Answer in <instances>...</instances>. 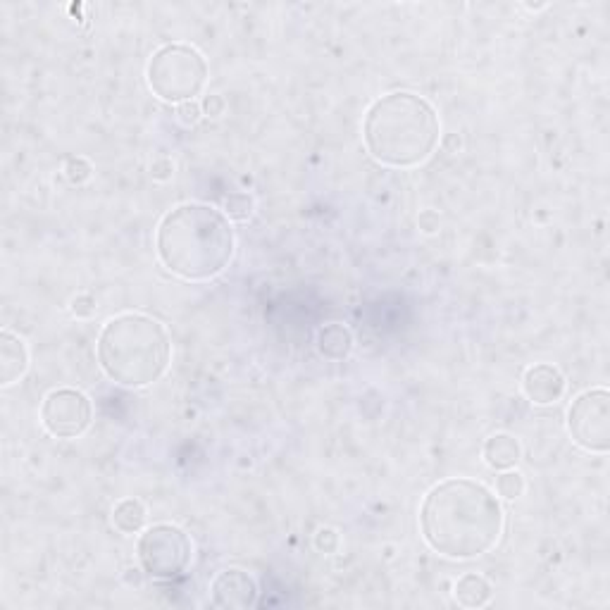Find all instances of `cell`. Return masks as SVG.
I'll use <instances>...</instances> for the list:
<instances>
[{
    "mask_svg": "<svg viewBox=\"0 0 610 610\" xmlns=\"http://www.w3.org/2000/svg\"><path fill=\"white\" fill-rule=\"evenodd\" d=\"M506 515L494 491L482 482L451 477L434 484L420 506V532L437 556L475 560L501 541Z\"/></svg>",
    "mask_w": 610,
    "mask_h": 610,
    "instance_id": "6da1fadb",
    "label": "cell"
},
{
    "mask_svg": "<svg viewBox=\"0 0 610 610\" xmlns=\"http://www.w3.org/2000/svg\"><path fill=\"white\" fill-rule=\"evenodd\" d=\"M236 234L229 217L208 203H179L155 229L160 265L184 282H210L232 265Z\"/></svg>",
    "mask_w": 610,
    "mask_h": 610,
    "instance_id": "7a4b0ae2",
    "label": "cell"
},
{
    "mask_svg": "<svg viewBox=\"0 0 610 610\" xmlns=\"http://www.w3.org/2000/svg\"><path fill=\"white\" fill-rule=\"evenodd\" d=\"M441 141L434 105L413 91H391L370 103L363 120V146L375 163L391 170L425 165Z\"/></svg>",
    "mask_w": 610,
    "mask_h": 610,
    "instance_id": "3957f363",
    "label": "cell"
},
{
    "mask_svg": "<svg viewBox=\"0 0 610 610\" xmlns=\"http://www.w3.org/2000/svg\"><path fill=\"white\" fill-rule=\"evenodd\" d=\"M103 375L124 389H146L167 375L172 339L151 315L122 313L105 322L96 341Z\"/></svg>",
    "mask_w": 610,
    "mask_h": 610,
    "instance_id": "277c9868",
    "label": "cell"
},
{
    "mask_svg": "<svg viewBox=\"0 0 610 610\" xmlns=\"http://www.w3.org/2000/svg\"><path fill=\"white\" fill-rule=\"evenodd\" d=\"M210 67L205 55L191 43H165L146 65V84L155 98L177 108L196 101L208 84Z\"/></svg>",
    "mask_w": 610,
    "mask_h": 610,
    "instance_id": "5b68a950",
    "label": "cell"
},
{
    "mask_svg": "<svg viewBox=\"0 0 610 610\" xmlns=\"http://www.w3.org/2000/svg\"><path fill=\"white\" fill-rule=\"evenodd\" d=\"M136 558L141 570L153 580H174L191 568L194 541L179 525L158 522L146 527L136 539Z\"/></svg>",
    "mask_w": 610,
    "mask_h": 610,
    "instance_id": "8992f818",
    "label": "cell"
},
{
    "mask_svg": "<svg viewBox=\"0 0 610 610\" xmlns=\"http://www.w3.org/2000/svg\"><path fill=\"white\" fill-rule=\"evenodd\" d=\"M568 434L582 451L606 456L610 451V391L596 387L582 391L568 408Z\"/></svg>",
    "mask_w": 610,
    "mask_h": 610,
    "instance_id": "52a82bcc",
    "label": "cell"
},
{
    "mask_svg": "<svg viewBox=\"0 0 610 610\" xmlns=\"http://www.w3.org/2000/svg\"><path fill=\"white\" fill-rule=\"evenodd\" d=\"M41 425L55 439H79L89 432L93 422V401L84 391L60 387L48 391L43 398Z\"/></svg>",
    "mask_w": 610,
    "mask_h": 610,
    "instance_id": "ba28073f",
    "label": "cell"
},
{
    "mask_svg": "<svg viewBox=\"0 0 610 610\" xmlns=\"http://www.w3.org/2000/svg\"><path fill=\"white\" fill-rule=\"evenodd\" d=\"M258 582L241 568H227L217 572L210 584V601L224 610H248L258 603Z\"/></svg>",
    "mask_w": 610,
    "mask_h": 610,
    "instance_id": "9c48e42d",
    "label": "cell"
},
{
    "mask_svg": "<svg viewBox=\"0 0 610 610\" xmlns=\"http://www.w3.org/2000/svg\"><path fill=\"white\" fill-rule=\"evenodd\" d=\"M565 389H568V379L551 363L527 367L525 375H522V394L532 406H553L565 396Z\"/></svg>",
    "mask_w": 610,
    "mask_h": 610,
    "instance_id": "30bf717a",
    "label": "cell"
},
{
    "mask_svg": "<svg viewBox=\"0 0 610 610\" xmlns=\"http://www.w3.org/2000/svg\"><path fill=\"white\" fill-rule=\"evenodd\" d=\"M29 370V346L22 336L10 329L0 332V387H12L27 375Z\"/></svg>",
    "mask_w": 610,
    "mask_h": 610,
    "instance_id": "8fae6325",
    "label": "cell"
},
{
    "mask_svg": "<svg viewBox=\"0 0 610 610\" xmlns=\"http://www.w3.org/2000/svg\"><path fill=\"white\" fill-rule=\"evenodd\" d=\"M482 458L484 463L489 465L491 470L501 472V470H513L518 468V463L522 460V444L518 437L508 432H496L484 441L482 446Z\"/></svg>",
    "mask_w": 610,
    "mask_h": 610,
    "instance_id": "7c38bea8",
    "label": "cell"
},
{
    "mask_svg": "<svg viewBox=\"0 0 610 610\" xmlns=\"http://www.w3.org/2000/svg\"><path fill=\"white\" fill-rule=\"evenodd\" d=\"M315 346L317 353L325 360L341 363V360H346L353 353L356 339H353V332L346 325H341V322H329V325L317 329Z\"/></svg>",
    "mask_w": 610,
    "mask_h": 610,
    "instance_id": "4fadbf2b",
    "label": "cell"
},
{
    "mask_svg": "<svg viewBox=\"0 0 610 610\" xmlns=\"http://www.w3.org/2000/svg\"><path fill=\"white\" fill-rule=\"evenodd\" d=\"M453 599L463 608H484L494 599V587L479 572H465L453 584Z\"/></svg>",
    "mask_w": 610,
    "mask_h": 610,
    "instance_id": "5bb4252c",
    "label": "cell"
},
{
    "mask_svg": "<svg viewBox=\"0 0 610 610\" xmlns=\"http://www.w3.org/2000/svg\"><path fill=\"white\" fill-rule=\"evenodd\" d=\"M110 522L124 537H134V534H141L146 529L148 508L139 499H122L112 508Z\"/></svg>",
    "mask_w": 610,
    "mask_h": 610,
    "instance_id": "9a60e30c",
    "label": "cell"
},
{
    "mask_svg": "<svg viewBox=\"0 0 610 610\" xmlns=\"http://www.w3.org/2000/svg\"><path fill=\"white\" fill-rule=\"evenodd\" d=\"M222 213L229 222H248L255 213V198L246 191H234L222 201Z\"/></svg>",
    "mask_w": 610,
    "mask_h": 610,
    "instance_id": "2e32d148",
    "label": "cell"
},
{
    "mask_svg": "<svg viewBox=\"0 0 610 610\" xmlns=\"http://www.w3.org/2000/svg\"><path fill=\"white\" fill-rule=\"evenodd\" d=\"M527 482L525 477H522V472L518 470H501L499 475H496V494L501 496V499L506 501H515L520 499L522 494H525Z\"/></svg>",
    "mask_w": 610,
    "mask_h": 610,
    "instance_id": "e0dca14e",
    "label": "cell"
},
{
    "mask_svg": "<svg viewBox=\"0 0 610 610\" xmlns=\"http://www.w3.org/2000/svg\"><path fill=\"white\" fill-rule=\"evenodd\" d=\"M313 546H315L317 553H322V556H334V553L339 551V546H341L339 529L320 527L315 532V537H313Z\"/></svg>",
    "mask_w": 610,
    "mask_h": 610,
    "instance_id": "ac0fdd59",
    "label": "cell"
},
{
    "mask_svg": "<svg viewBox=\"0 0 610 610\" xmlns=\"http://www.w3.org/2000/svg\"><path fill=\"white\" fill-rule=\"evenodd\" d=\"M65 177L72 186H82L93 177V165L86 158H70L65 163Z\"/></svg>",
    "mask_w": 610,
    "mask_h": 610,
    "instance_id": "d6986e66",
    "label": "cell"
},
{
    "mask_svg": "<svg viewBox=\"0 0 610 610\" xmlns=\"http://www.w3.org/2000/svg\"><path fill=\"white\" fill-rule=\"evenodd\" d=\"M70 313L77 317V320H91L98 313V301L91 294H79L72 298L70 303Z\"/></svg>",
    "mask_w": 610,
    "mask_h": 610,
    "instance_id": "ffe728a7",
    "label": "cell"
},
{
    "mask_svg": "<svg viewBox=\"0 0 610 610\" xmlns=\"http://www.w3.org/2000/svg\"><path fill=\"white\" fill-rule=\"evenodd\" d=\"M174 115H177V122L184 124V127H196L198 122L203 120V110L198 101H186L182 105L174 108Z\"/></svg>",
    "mask_w": 610,
    "mask_h": 610,
    "instance_id": "44dd1931",
    "label": "cell"
},
{
    "mask_svg": "<svg viewBox=\"0 0 610 610\" xmlns=\"http://www.w3.org/2000/svg\"><path fill=\"white\" fill-rule=\"evenodd\" d=\"M201 110L203 117H213V120H217V117H222L224 110H227V101H224L220 93H208V96H203Z\"/></svg>",
    "mask_w": 610,
    "mask_h": 610,
    "instance_id": "7402d4cb",
    "label": "cell"
},
{
    "mask_svg": "<svg viewBox=\"0 0 610 610\" xmlns=\"http://www.w3.org/2000/svg\"><path fill=\"white\" fill-rule=\"evenodd\" d=\"M417 227H420V232L427 236L437 234L441 229V217L437 210H422V213L417 215Z\"/></svg>",
    "mask_w": 610,
    "mask_h": 610,
    "instance_id": "603a6c76",
    "label": "cell"
},
{
    "mask_svg": "<svg viewBox=\"0 0 610 610\" xmlns=\"http://www.w3.org/2000/svg\"><path fill=\"white\" fill-rule=\"evenodd\" d=\"M172 177H174V163H172L170 158L153 160V165H151V179H153V182L165 184V182H170Z\"/></svg>",
    "mask_w": 610,
    "mask_h": 610,
    "instance_id": "cb8c5ba5",
    "label": "cell"
}]
</instances>
